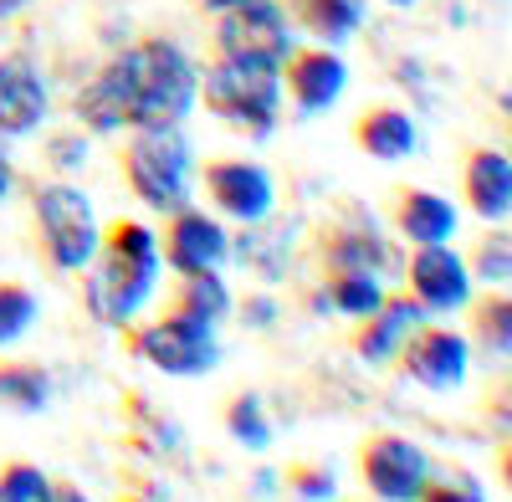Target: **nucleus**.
Returning a JSON list of instances; mask_svg holds the SVG:
<instances>
[{"label":"nucleus","mask_w":512,"mask_h":502,"mask_svg":"<svg viewBox=\"0 0 512 502\" xmlns=\"http://www.w3.org/2000/svg\"><path fill=\"white\" fill-rule=\"evenodd\" d=\"M200 88V67L185 57L180 41L144 36L123 47L93 82H82L72 113L88 134H123V129H175L190 118Z\"/></svg>","instance_id":"f257e3e1"},{"label":"nucleus","mask_w":512,"mask_h":502,"mask_svg":"<svg viewBox=\"0 0 512 502\" xmlns=\"http://www.w3.org/2000/svg\"><path fill=\"white\" fill-rule=\"evenodd\" d=\"M159 236L144 221H113L98 231V251L82 267V303L103 328L134 323L159 287Z\"/></svg>","instance_id":"f03ea898"},{"label":"nucleus","mask_w":512,"mask_h":502,"mask_svg":"<svg viewBox=\"0 0 512 502\" xmlns=\"http://www.w3.org/2000/svg\"><path fill=\"white\" fill-rule=\"evenodd\" d=\"M195 98L216 113L226 129L246 139H272L282 123V72L272 62H246V57H216L200 72Z\"/></svg>","instance_id":"7ed1b4c3"},{"label":"nucleus","mask_w":512,"mask_h":502,"mask_svg":"<svg viewBox=\"0 0 512 502\" xmlns=\"http://www.w3.org/2000/svg\"><path fill=\"white\" fill-rule=\"evenodd\" d=\"M190 170H195V154H190V139L180 134V123L175 129H128V144L118 154V175L149 211H159V216L185 211Z\"/></svg>","instance_id":"20e7f679"},{"label":"nucleus","mask_w":512,"mask_h":502,"mask_svg":"<svg viewBox=\"0 0 512 502\" xmlns=\"http://www.w3.org/2000/svg\"><path fill=\"white\" fill-rule=\"evenodd\" d=\"M31 221H36V251L52 272H82L98 251V216L93 200L72 180H47L31 195Z\"/></svg>","instance_id":"39448f33"},{"label":"nucleus","mask_w":512,"mask_h":502,"mask_svg":"<svg viewBox=\"0 0 512 502\" xmlns=\"http://www.w3.org/2000/svg\"><path fill=\"white\" fill-rule=\"evenodd\" d=\"M123 349L128 359H144L159 374H175V380H200L221 364V339L216 328L185 318V313H164L149 323H123Z\"/></svg>","instance_id":"423d86ee"},{"label":"nucleus","mask_w":512,"mask_h":502,"mask_svg":"<svg viewBox=\"0 0 512 502\" xmlns=\"http://www.w3.org/2000/svg\"><path fill=\"white\" fill-rule=\"evenodd\" d=\"M292 52V21L282 0H236L216 16V57H246V62H272Z\"/></svg>","instance_id":"0eeeda50"},{"label":"nucleus","mask_w":512,"mask_h":502,"mask_svg":"<svg viewBox=\"0 0 512 502\" xmlns=\"http://www.w3.org/2000/svg\"><path fill=\"white\" fill-rule=\"evenodd\" d=\"M405 277V292L420 303L425 318H451L472 303V272H466L461 251L451 241H431V246H415L410 262L400 267Z\"/></svg>","instance_id":"6e6552de"},{"label":"nucleus","mask_w":512,"mask_h":502,"mask_svg":"<svg viewBox=\"0 0 512 502\" xmlns=\"http://www.w3.org/2000/svg\"><path fill=\"white\" fill-rule=\"evenodd\" d=\"M400 374L415 380L420 390H436V395H451L466 385V369H472V344L461 339L456 328L446 323H415L410 339L400 344L395 354Z\"/></svg>","instance_id":"1a4fd4ad"},{"label":"nucleus","mask_w":512,"mask_h":502,"mask_svg":"<svg viewBox=\"0 0 512 502\" xmlns=\"http://www.w3.org/2000/svg\"><path fill=\"white\" fill-rule=\"evenodd\" d=\"M359 477L379 502H415L431 482V456L400 431H374L359 446Z\"/></svg>","instance_id":"9d476101"},{"label":"nucleus","mask_w":512,"mask_h":502,"mask_svg":"<svg viewBox=\"0 0 512 502\" xmlns=\"http://www.w3.org/2000/svg\"><path fill=\"white\" fill-rule=\"evenodd\" d=\"M313 262L323 277L333 272H369V277H400V251L390 236H379L374 221L359 226H323L313 236Z\"/></svg>","instance_id":"9b49d317"},{"label":"nucleus","mask_w":512,"mask_h":502,"mask_svg":"<svg viewBox=\"0 0 512 502\" xmlns=\"http://www.w3.org/2000/svg\"><path fill=\"white\" fill-rule=\"evenodd\" d=\"M159 262L185 277V272H221L231 262V236L216 216L195 211V205H185V211L169 216L164 236H159Z\"/></svg>","instance_id":"f8f14e48"},{"label":"nucleus","mask_w":512,"mask_h":502,"mask_svg":"<svg viewBox=\"0 0 512 502\" xmlns=\"http://www.w3.org/2000/svg\"><path fill=\"white\" fill-rule=\"evenodd\" d=\"M205 195L221 216L251 226V221H267L272 205H277V190H272V175L262 170L256 159H210L205 170Z\"/></svg>","instance_id":"ddd939ff"},{"label":"nucleus","mask_w":512,"mask_h":502,"mask_svg":"<svg viewBox=\"0 0 512 502\" xmlns=\"http://www.w3.org/2000/svg\"><path fill=\"white\" fill-rule=\"evenodd\" d=\"M277 72H282V88H287L292 108L303 113V118L333 108L338 98H344V88H349V67H344V57L328 52V47H303V52L292 47V52L282 57Z\"/></svg>","instance_id":"4468645a"},{"label":"nucleus","mask_w":512,"mask_h":502,"mask_svg":"<svg viewBox=\"0 0 512 502\" xmlns=\"http://www.w3.org/2000/svg\"><path fill=\"white\" fill-rule=\"evenodd\" d=\"M52 98H47V77L41 67L21 52L0 57V139H26L41 129Z\"/></svg>","instance_id":"2eb2a0df"},{"label":"nucleus","mask_w":512,"mask_h":502,"mask_svg":"<svg viewBox=\"0 0 512 502\" xmlns=\"http://www.w3.org/2000/svg\"><path fill=\"white\" fill-rule=\"evenodd\" d=\"M420 318H425V313H420V303L410 298V292H384V303H379L374 313L354 318L349 349H354L364 364L384 369V364H395L400 344L410 339V328H415Z\"/></svg>","instance_id":"dca6fc26"},{"label":"nucleus","mask_w":512,"mask_h":502,"mask_svg":"<svg viewBox=\"0 0 512 502\" xmlns=\"http://www.w3.org/2000/svg\"><path fill=\"white\" fill-rule=\"evenodd\" d=\"M461 195L466 211L487 226H502L512 211V159L502 149H466L461 159Z\"/></svg>","instance_id":"f3484780"},{"label":"nucleus","mask_w":512,"mask_h":502,"mask_svg":"<svg viewBox=\"0 0 512 502\" xmlns=\"http://www.w3.org/2000/svg\"><path fill=\"white\" fill-rule=\"evenodd\" d=\"M390 221L410 246H431V241H451L456 236V205L425 185H400L390 200Z\"/></svg>","instance_id":"a211bd4d"},{"label":"nucleus","mask_w":512,"mask_h":502,"mask_svg":"<svg viewBox=\"0 0 512 502\" xmlns=\"http://www.w3.org/2000/svg\"><path fill=\"white\" fill-rule=\"evenodd\" d=\"M354 144H359L369 159H379V164H395V159H410V154H415L420 134H415V118H410L405 108L374 103V108H364V113L354 118Z\"/></svg>","instance_id":"6ab92c4d"},{"label":"nucleus","mask_w":512,"mask_h":502,"mask_svg":"<svg viewBox=\"0 0 512 502\" xmlns=\"http://www.w3.org/2000/svg\"><path fill=\"white\" fill-rule=\"evenodd\" d=\"M282 11L297 31L328 41V47L349 41L364 26V0H282Z\"/></svg>","instance_id":"aec40b11"},{"label":"nucleus","mask_w":512,"mask_h":502,"mask_svg":"<svg viewBox=\"0 0 512 502\" xmlns=\"http://www.w3.org/2000/svg\"><path fill=\"white\" fill-rule=\"evenodd\" d=\"M231 257L256 272L262 282H277L292 262V226H267V221H251L236 241H231Z\"/></svg>","instance_id":"412c9836"},{"label":"nucleus","mask_w":512,"mask_h":502,"mask_svg":"<svg viewBox=\"0 0 512 502\" xmlns=\"http://www.w3.org/2000/svg\"><path fill=\"white\" fill-rule=\"evenodd\" d=\"M472 308V344L487 364H502L512 354V298L507 287H487L482 298L466 303Z\"/></svg>","instance_id":"4be33fe9"},{"label":"nucleus","mask_w":512,"mask_h":502,"mask_svg":"<svg viewBox=\"0 0 512 502\" xmlns=\"http://www.w3.org/2000/svg\"><path fill=\"white\" fill-rule=\"evenodd\" d=\"M169 313H185V318H200L216 328L226 313H231V287L221 272H185L175 282V298H169Z\"/></svg>","instance_id":"5701e85b"},{"label":"nucleus","mask_w":512,"mask_h":502,"mask_svg":"<svg viewBox=\"0 0 512 502\" xmlns=\"http://www.w3.org/2000/svg\"><path fill=\"white\" fill-rule=\"evenodd\" d=\"M47 400H52L47 369L26 364V359H0V405L16 415H36V410H47Z\"/></svg>","instance_id":"b1692460"},{"label":"nucleus","mask_w":512,"mask_h":502,"mask_svg":"<svg viewBox=\"0 0 512 502\" xmlns=\"http://www.w3.org/2000/svg\"><path fill=\"white\" fill-rule=\"evenodd\" d=\"M323 303L344 318H364L384 303V287L369 272H333V277H323Z\"/></svg>","instance_id":"393cba45"},{"label":"nucleus","mask_w":512,"mask_h":502,"mask_svg":"<svg viewBox=\"0 0 512 502\" xmlns=\"http://www.w3.org/2000/svg\"><path fill=\"white\" fill-rule=\"evenodd\" d=\"M461 262H466V272H472V282L507 287V277H512V241H507V231L487 226V236H477V246H472V257H461Z\"/></svg>","instance_id":"a878e982"},{"label":"nucleus","mask_w":512,"mask_h":502,"mask_svg":"<svg viewBox=\"0 0 512 502\" xmlns=\"http://www.w3.org/2000/svg\"><path fill=\"white\" fill-rule=\"evenodd\" d=\"M226 431H231V441H241L246 451H267V446H272V421H267L262 395H231V405H226Z\"/></svg>","instance_id":"bb28decb"},{"label":"nucleus","mask_w":512,"mask_h":502,"mask_svg":"<svg viewBox=\"0 0 512 502\" xmlns=\"http://www.w3.org/2000/svg\"><path fill=\"white\" fill-rule=\"evenodd\" d=\"M0 502H52V477L36 462H6L0 467Z\"/></svg>","instance_id":"cd10ccee"},{"label":"nucleus","mask_w":512,"mask_h":502,"mask_svg":"<svg viewBox=\"0 0 512 502\" xmlns=\"http://www.w3.org/2000/svg\"><path fill=\"white\" fill-rule=\"evenodd\" d=\"M36 323V292L21 282H0V344H16Z\"/></svg>","instance_id":"c85d7f7f"},{"label":"nucleus","mask_w":512,"mask_h":502,"mask_svg":"<svg viewBox=\"0 0 512 502\" xmlns=\"http://www.w3.org/2000/svg\"><path fill=\"white\" fill-rule=\"evenodd\" d=\"M282 482H287V497L292 502H333L338 497L333 467H318V462H292L282 472Z\"/></svg>","instance_id":"c756f323"},{"label":"nucleus","mask_w":512,"mask_h":502,"mask_svg":"<svg viewBox=\"0 0 512 502\" xmlns=\"http://www.w3.org/2000/svg\"><path fill=\"white\" fill-rule=\"evenodd\" d=\"M415 502H487V487L472 477V472H446V477H431L420 487V497Z\"/></svg>","instance_id":"7c9ffc66"},{"label":"nucleus","mask_w":512,"mask_h":502,"mask_svg":"<svg viewBox=\"0 0 512 502\" xmlns=\"http://www.w3.org/2000/svg\"><path fill=\"white\" fill-rule=\"evenodd\" d=\"M47 159H52V170H77V164H88V139L82 134H57Z\"/></svg>","instance_id":"2f4dec72"},{"label":"nucleus","mask_w":512,"mask_h":502,"mask_svg":"<svg viewBox=\"0 0 512 502\" xmlns=\"http://www.w3.org/2000/svg\"><path fill=\"white\" fill-rule=\"evenodd\" d=\"M241 318H246L251 328H272V323H277V303L256 292V298H246V303H241Z\"/></svg>","instance_id":"473e14b6"},{"label":"nucleus","mask_w":512,"mask_h":502,"mask_svg":"<svg viewBox=\"0 0 512 502\" xmlns=\"http://www.w3.org/2000/svg\"><path fill=\"white\" fill-rule=\"evenodd\" d=\"M11 185H16V170H11V154H6V139H0V200L11 195Z\"/></svg>","instance_id":"72a5a7b5"},{"label":"nucleus","mask_w":512,"mask_h":502,"mask_svg":"<svg viewBox=\"0 0 512 502\" xmlns=\"http://www.w3.org/2000/svg\"><path fill=\"white\" fill-rule=\"evenodd\" d=\"M52 502H88V492L77 482H52Z\"/></svg>","instance_id":"f704fd0d"},{"label":"nucleus","mask_w":512,"mask_h":502,"mask_svg":"<svg viewBox=\"0 0 512 502\" xmlns=\"http://www.w3.org/2000/svg\"><path fill=\"white\" fill-rule=\"evenodd\" d=\"M123 502H159V492H154V487H128Z\"/></svg>","instance_id":"c9c22d12"},{"label":"nucleus","mask_w":512,"mask_h":502,"mask_svg":"<svg viewBox=\"0 0 512 502\" xmlns=\"http://www.w3.org/2000/svg\"><path fill=\"white\" fill-rule=\"evenodd\" d=\"M31 6V0H0V21H11V16H21Z\"/></svg>","instance_id":"e433bc0d"},{"label":"nucleus","mask_w":512,"mask_h":502,"mask_svg":"<svg viewBox=\"0 0 512 502\" xmlns=\"http://www.w3.org/2000/svg\"><path fill=\"white\" fill-rule=\"evenodd\" d=\"M195 6H200V11H210V16H221L226 6H236V0H195Z\"/></svg>","instance_id":"4c0bfd02"},{"label":"nucleus","mask_w":512,"mask_h":502,"mask_svg":"<svg viewBox=\"0 0 512 502\" xmlns=\"http://www.w3.org/2000/svg\"><path fill=\"white\" fill-rule=\"evenodd\" d=\"M384 6H415V0H384Z\"/></svg>","instance_id":"58836bf2"}]
</instances>
